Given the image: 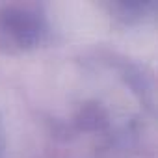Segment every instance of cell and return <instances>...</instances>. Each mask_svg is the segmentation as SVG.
<instances>
[{
	"mask_svg": "<svg viewBox=\"0 0 158 158\" xmlns=\"http://www.w3.org/2000/svg\"><path fill=\"white\" fill-rule=\"evenodd\" d=\"M45 17L19 4L0 6V50L6 54H23L39 47L47 37Z\"/></svg>",
	"mask_w": 158,
	"mask_h": 158,
	"instance_id": "obj_1",
	"label": "cell"
}]
</instances>
